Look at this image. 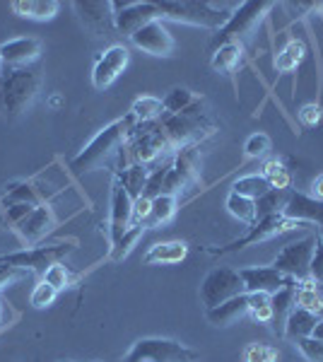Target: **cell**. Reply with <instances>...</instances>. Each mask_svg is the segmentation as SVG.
<instances>
[{
  "mask_svg": "<svg viewBox=\"0 0 323 362\" xmlns=\"http://www.w3.org/2000/svg\"><path fill=\"white\" fill-rule=\"evenodd\" d=\"M128 66V49L126 46H111L104 51V56L97 61L95 73H92V83L97 90H107L109 85H114V80L126 70Z\"/></svg>",
  "mask_w": 323,
  "mask_h": 362,
  "instance_id": "9a60e30c",
  "label": "cell"
},
{
  "mask_svg": "<svg viewBox=\"0 0 323 362\" xmlns=\"http://www.w3.org/2000/svg\"><path fill=\"white\" fill-rule=\"evenodd\" d=\"M131 42L138 46V49L148 51L152 56H172V51H174L172 34L167 32V27H164L160 20L150 22V25H145L143 29H138V32L131 37Z\"/></svg>",
  "mask_w": 323,
  "mask_h": 362,
  "instance_id": "2e32d148",
  "label": "cell"
},
{
  "mask_svg": "<svg viewBox=\"0 0 323 362\" xmlns=\"http://www.w3.org/2000/svg\"><path fill=\"white\" fill-rule=\"evenodd\" d=\"M44 280L49 285H54L56 290H66L68 285L73 283V276H70V271L63 264H56L44 273Z\"/></svg>",
  "mask_w": 323,
  "mask_h": 362,
  "instance_id": "60d3db41",
  "label": "cell"
},
{
  "mask_svg": "<svg viewBox=\"0 0 323 362\" xmlns=\"http://www.w3.org/2000/svg\"><path fill=\"white\" fill-rule=\"evenodd\" d=\"M172 167L186 186L196 184V179L201 177V153H198L196 145H191V148H181L172 160Z\"/></svg>",
  "mask_w": 323,
  "mask_h": 362,
  "instance_id": "603a6c76",
  "label": "cell"
},
{
  "mask_svg": "<svg viewBox=\"0 0 323 362\" xmlns=\"http://www.w3.org/2000/svg\"><path fill=\"white\" fill-rule=\"evenodd\" d=\"M160 5L162 20H174L184 22V25H196V27H208V29H222L229 20L227 13L215 10L210 3L203 0H164Z\"/></svg>",
  "mask_w": 323,
  "mask_h": 362,
  "instance_id": "277c9868",
  "label": "cell"
},
{
  "mask_svg": "<svg viewBox=\"0 0 323 362\" xmlns=\"http://www.w3.org/2000/svg\"><path fill=\"white\" fill-rule=\"evenodd\" d=\"M41 54L39 39L32 37H20L13 42L0 44V56H3V70H20L29 68Z\"/></svg>",
  "mask_w": 323,
  "mask_h": 362,
  "instance_id": "5bb4252c",
  "label": "cell"
},
{
  "mask_svg": "<svg viewBox=\"0 0 323 362\" xmlns=\"http://www.w3.org/2000/svg\"><path fill=\"white\" fill-rule=\"evenodd\" d=\"M244 280L239 276V271L234 268H215L205 276L201 285V300L205 309H213L222 302L232 300V297L244 295Z\"/></svg>",
  "mask_w": 323,
  "mask_h": 362,
  "instance_id": "30bf717a",
  "label": "cell"
},
{
  "mask_svg": "<svg viewBox=\"0 0 323 362\" xmlns=\"http://www.w3.org/2000/svg\"><path fill=\"white\" fill-rule=\"evenodd\" d=\"M56 295H58V290L54 288V285H49L46 280H41L37 288H34V293H32V307H37V309L49 307L51 302L56 300Z\"/></svg>",
  "mask_w": 323,
  "mask_h": 362,
  "instance_id": "7bdbcfd3",
  "label": "cell"
},
{
  "mask_svg": "<svg viewBox=\"0 0 323 362\" xmlns=\"http://www.w3.org/2000/svg\"><path fill=\"white\" fill-rule=\"evenodd\" d=\"M5 206H15V203H27V206H41V194L37 189H34V184H27V181H22V184H13L10 186V191L5 194Z\"/></svg>",
  "mask_w": 323,
  "mask_h": 362,
  "instance_id": "d590c367",
  "label": "cell"
},
{
  "mask_svg": "<svg viewBox=\"0 0 323 362\" xmlns=\"http://www.w3.org/2000/svg\"><path fill=\"white\" fill-rule=\"evenodd\" d=\"M295 346L309 362H323V343L321 341H316V338L309 336V338H299V341H295Z\"/></svg>",
  "mask_w": 323,
  "mask_h": 362,
  "instance_id": "b9f144b4",
  "label": "cell"
},
{
  "mask_svg": "<svg viewBox=\"0 0 323 362\" xmlns=\"http://www.w3.org/2000/svg\"><path fill=\"white\" fill-rule=\"evenodd\" d=\"M249 314V295H239L232 300L222 302L213 309H208V321L213 326H232L234 321H239L242 317Z\"/></svg>",
  "mask_w": 323,
  "mask_h": 362,
  "instance_id": "44dd1931",
  "label": "cell"
},
{
  "mask_svg": "<svg viewBox=\"0 0 323 362\" xmlns=\"http://www.w3.org/2000/svg\"><path fill=\"white\" fill-rule=\"evenodd\" d=\"M304 56H307V46H304L302 39H290L285 49L278 54V58H275V70L278 73H292V70L299 68Z\"/></svg>",
  "mask_w": 323,
  "mask_h": 362,
  "instance_id": "4316f807",
  "label": "cell"
},
{
  "mask_svg": "<svg viewBox=\"0 0 323 362\" xmlns=\"http://www.w3.org/2000/svg\"><path fill=\"white\" fill-rule=\"evenodd\" d=\"M196 99L198 97L193 95L191 90H186V87H174V90L162 99L164 116H174V114L186 112V109H189L191 104H196Z\"/></svg>",
  "mask_w": 323,
  "mask_h": 362,
  "instance_id": "e575fe53",
  "label": "cell"
},
{
  "mask_svg": "<svg viewBox=\"0 0 323 362\" xmlns=\"http://www.w3.org/2000/svg\"><path fill=\"white\" fill-rule=\"evenodd\" d=\"M297 307L307 309V312H314V314H321L323 312V300L321 295L316 293V288L309 283H302V288L297 290Z\"/></svg>",
  "mask_w": 323,
  "mask_h": 362,
  "instance_id": "74e56055",
  "label": "cell"
},
{
  "mask_svg": "<svg viewBox=\"0 0 323 362\" xmlns=\"http://www.w3.org/2000/svg\"><path fill=\"white\" fill-rule=\"evenodd\" d=\"M13 10L29 20H51L58 13V3L56 0H15Z\"/></svg>",
  "mask_w": 323,
  "mask_h": 362,
  "instance_id": "d4e9b609",
  "label": "cell"
},
{
  "mask_svg": "<svg viewBox=\"0 0 323 362\" xmlns=\"http://www.w3.org/2000/svg\"><path fill=\"white\" fill-rule=\"evenodd\" d=\"M58 362H70V360H58Z\"/></svg>",
  "mask_w": 323,
  "mask_h": 362,
  "instance_id": "11a10c76",
  "label": "cell"
},
{
  "mask_svg": "<svg viewBox=\"0 0 323 362\" xmlns=\"http://www.w3.org/2000/svg\"><path fill=\"white\" fill-rule=\"evenodd\" d=\"M5 314H8V305H5V302L0 300V329L5 326Z\"/></svg>",
  "mask_w": 323,
  "mask_h": 362,
  "instance_id": "f5cc1de1",
  "label": "cell"
},
{
  "mask_svg": "<svg viewBox=\"0 0 323 362\" xmlns=\"http://www.w3.org/2000/svg\"><path fill=\"white\" fill-rule=\"evenodd\" d=\"M0 83H3V56H0Z\"/></svg>",
  "mask_w": 323,
  "mask_h": 362,
  "instance_id": "db71d44e",
  "label": "cell"
},
{
  "mask_svg": "<svg viewBox=\"0 0 323 362\" xmlns=\"http://www.w3.org/2000/svg\"><path fill=\"white\" fill-rule=\"evenodd\" d=\"M135 126H138V121H135L131 114H128L126 119H119V121H114V124H109L104 131H99L97 136L90 140V145H87L73 162H70V169H73L75 174L95 172L104 162H109L111 155L121 153L123 145L131 140Z\"/></svg>",
  "mask_w": 323,
  "mask_h": 362,
  "instance_id": "6da1fadb",
  "label": "cell"
},
{
  "mask_svg": "<svg viewBox=\"0 0 323 362\" xmlns=\"http://www.w3.org/2000/svg\"><path fill=\"white\" fill-rule=\"evenodd\" d=\"M311 338H316V341L323 343V319H319V324H316L314 334H311Z\"/></svg>",
  "mask_w": 323,
  "mask_h": 362,
  "instance_id": "816d5d0a",
  "label": "cell"
},
{
  "mask_svg": "<svg viewBox=\"0 0 323 362\" xmlns=\"http://www.w3.org/2000/svg\"><path fill=\"white\" fill-rule=\"evenodd\" d=\"M268 191H270V184L263 174H249V177H242V179L234 181V194L251 198V201H258V198L266 196Z\"/></svg>",
  "mask_w": 323,
  "mask_h": 362,
  "instance_id": "d6a6232c",
  "label": "cell"
},
{
  "mask_svg": "<svg viewBox=\"0 0 323 362\" xmlns=\"http://www.w3.org/2000/svg\"><path fill=\"white\" fill-rule=\"evenodd\" d=\"M82 22L95 29L99 37H111L116 32V13L111 3H75Z\"/></svg>",
  "mask_w": 323,
  "mask_h": 362,
  "instance_id": "ac0fdd59",
  "label": "cell"
},
{
  "mask_svg": "<svg viewBox=\"0 0 323 362\" xmlns=\"http://www.w3.org/2000/svg\"><path fill=\"white\" fill-rule=\"evenodd\" d=\"M311 191H314V196H311V198H316V201H323V174H319V177L311 181Z\"/></svg>",
  "mask_w": 323,
  "mask_h": 362,
  "instance_id": "f907efd6",
  "label": "cell"
},
{
  "mask_svg": "<svg viewBox=\"0 0 323 362\" xmlns=\"http://www.w3.org/2000/svg\"><path fill=\"white\" fill-rule=\"evenodd\" d=\"M145 227L143 225H131L126 230V235H123L119 242L114 244V249H111V261H121L126 259L128 254H131V249L135 247V242H138L140 237H143Z\"/></svg>",
  "mask_w": 323,
  "mask_h": 362,
  "instance_id": "8d00e7d4",
  "label": "cell"
},
{
  "mask_svg": "<svg viewBox=\"0 0 323 362\" xmlns=\"http://www.w3.org/2000/svg\"><path fill=\"white\" fill-rule=\"evenodd\" d=\"M244 150L249 157H263L270 150V138L266 136V133H254V136L246 140Z\"/></svg>",
  "mask_w": 323,
  "mask_h": 362,
  "instance_id": "ee69618b",
  "label": "cell"
},
{
  "mask_svg": "<svg viewBox=\"0 0 323 362\" xmlns=\"http://www.w3.org/2000/svg\"><path fill=\"white\" fill-rule=\"evenodd\" d=\"M22 276V271L20 268H13V266H5V264H0V290L5 288V285H10V283H15L17 278Z\"/></svg>",
  "mask_w": 323,
  "mask_h": 362,
  "instance_id": "681fc988",
  "label": "cell"
},
{
  "mask_svg": "<svg viewBox=\"0 0 323 362\" xmlns=\"http://www.w3.org/2000/svg\"><path fill=\"white\" fill-rule=\"evenodd\" d=\"M239 276L244 280L246 293H263V295H275L278 290H283L292 280V278L283 276L280 271H275L273 266L239 268Z\"/></svg>",
  "mask_w": 323,
  "mask_h": 362,
  "instance_id": "7c38bea8",
  "label": "cell"
},
{
  "mask_svg": "<svg viewBox=\"0 0 323 362\" xmlns=\"http://www.w3.org/2000/svg\"><path fill=\"white\" fill-rule=\"evenodd\" d=\"M148 169L143 165H131L126 169H121V172H116V179L123 184V189L128 191V196L133 198V201H138L140 196H143L145 191V184H148Z\"/></svg>",
  "mask_w": 323,
  "mask_h": 362,
  "instance_id": "484cf974",
  "label": "cell"
},
{
  "mask_svg": "<svg viewBox=\"0 0 323 362\" xmlns=\"http://www.w3.org/2000/svg\"><path fill=\"white\" fill-rule=\"evenodd\" d=\"M263 177L270 184V189H278V191H290L292 186V174L290 169L285 167V162L280 160H268L266 165H263Z\"/></svg>",
  "mask_w": 323,
  "mask_h": 362,
  "instance_id": "836d02e7",
  "label": "cell"
},
{
  "mask_svg": "<svg viewBox=\"0 0 323 362\" xmlns=\"http://www.w3.org/2000/svg\"><path fill=\"white\" fill-rule=\"evenodd\" d=\"M39 92V73L34 68L3 70L0 83V104L10 119H17L32 107Z\"/></svg>",
  "mask_w": 323,
  "mask_h": 362,
  "instance_id": "3957f363",
  "label": "cell"
},
{
  "mask_svg": "<svg viewBox=\"0 0 323 362\" xmlns=\"http://www.w3.org/2000/svg\"><path fill=\"white\" fill-rule=\"evenodd\" d=\"M54 227H56L54 210L49 206H37L20 225H17V232H20V237L25 239L29 247H34V244H39Z\"/></svg>",
  "mask_w": 323,
  "mask_h": 362,
  "instance_id": "e0dca14e",
  "label": "cell"
},
{
  "mask_svg": "<svg viewBox=\"0 0 323 362\" xmlns=\"http://www.w3.org/2000/svg\"><path fill=\"white\" fill-rule=\"evenodd\" d=\"M270 8H273V3H268V0H246V3H242L234 10V15H229L225 27L217 29L213 46H225L232 42L242 44V39H246L258 25H261Z\"/></svg>",
  "mask_w": 323,
  "mask_h": 362,
  "instance_id": "5b68a950",
  "label": "cell"
},
{
  "mask_svg": "<svg viewBox=\"0 0 323 362\" xmlns=\"http://www.w3.org/2000/svg\"><path fill=\"white\" fill-rule=\"evenodd\" d=\"M150 210H152V201H148V198H143L140 196L138 201H133V220H131V225H143L148 223V218H150Z\"/></svg>",
  "mask_w": 323,
  "mask_h": 362,
  "instance_id": "bcb514c9",
  "label": "cell"
},
{
  "mask_svg": "<svg viewBox=\"0 0 323 362\" xmlns=\"http://www.w3.org/2000/svg\"><path fill=\"white\" fill-rule=\"evenodd\" d=\"M287 198H290V191H278L270 189L266 196H261L256 201V218H270V215H280L287 206Z\"/></svg>",
  "mask_w": 323,
  "mask_h": 362,
  "instance_id": "f546056e",
  "label": "cell"
},
{
  "mask_svg": "<svg viewBox=\"0 0 323 362\" xmlns=\"http://www.w3.org/2000/svg\"><path fill=\"white\" fill-rule=\"evenodd\" d=\"M203 99H196V104H191L186 112L174 114V116H162V128L167 133V138L172 140L174 148H191L198 145L203 138L213 136L217 131V126L208 119L203 112Z\"/></svg>",
  "mask_w": 323,
  "mask_h": 362,
  "instance_id": "7a4b0ae2",
  "label": "cell"
},
{
  "mask_svg": "<svg viewBox=\"0 0 323 362\" xmlns=\"http://www.w3.org/2000/svg\"><path fill=\"white\" fill-rule=\"evenodd\" d=\"M162 20L160 5L157 3H135L131 0L128 8H123L116 13V32L126 34V37H133L138 29H143L150 22Z\"/></svg>",
  "mask_w": 323,
  "mask_h": 362,
  "instance_id": "8fae6325",
  "label": "cell"
},
{
  "mask_svg": "<svg viewBox=\"0 0 323 362\" xmlns=\"http://www.w3.org/2000/svg\"><path fill=\"white\" fill-rule=\"evenodd\" d=\"M75 247L73 244H54V247H32L25 251H13V254L0 256V264L20 268V271H34L44 276L51 266L61 264V259L70 254Z\"/></svg>",
  "mask_w": 323,
  "mask_h": 362,
  "instance_id": "9c48e42d",
  "label": "cell"
},
{
  "mask_svg": "<svg viewBox=\"0 0 323 362\" xmlns=\"http://www.w3.org/2000/svg\"><path fill=\"white\" fill-rule=\"evenodd\" d=\"M311 280L323 285V242H321V237L316 239V251H314V259H311Z\"/></svg>",
  "mask_w": 323,
  "mask_h": 362,
  "instance_id": "7dc6e473",
  "label": "cell"
},
{
  "mask_svg": "<svg viewBox=\"0 0 323 362\" xmlns=\"http://www.w3.org/2000/svg\"><path fill=\"white\" fill-rule=\"evenodd\" d=\"M304 227H309V225H307V223H299V220L285 218L283 213H280V215H270V218L258 220V223H256L254 227H249L246 237L234 239V242H229L227 247H220V249H205V251H208V254H213V256L232 254V251H239V249H246V247H254V244L268 242V239L280 237V235H285V232H292V230H304Z\"/></svg>",
  "mask_w": 323,
  "mask_h": 362,
  "instance_id": "52a82bcc",
  "label": "cell"
},
{
  "mask_svg": "<svg viewBox=\"0 0 323 362\" xmlns=\"http://www.w3.org/2000/svg\"><path fill=\"white\" fill-rule=\"evenodd\" d=\"M283 215L290 220H299V223H307V225L316 223L323 227V201H316V198H311V196L290 191V198H287Z\"/></svg>",
  "mask_w": 323,
  "mask_h": 362,
  "instance_id": "d6986e66",
  "label": "cell"
},
{
  "mask_svg": "<svg viewBox=\"0 0 323 362\" xmlns=\"http://www.w3.org/2000/svg\"><path fill=\"white\" fill-rule=\"evenodd\" d=\"M321 119H323V109L319 104H304V107L299 109V121L307 128H316L321 124Z\"/></svg>",
  "mask_w": 323,
  "mask_h": 362,
  "instance_id": "f6af8a7d",
  "label": "cell"
},
{
  "mask_svg": "<svg viewBox=\"0 0 323 362\" xmlns=\"http://www.w3.org/2000/svg\"><path fill=\"white\" fill-rule=\"evenodd\" d=\"M321 242H323V232H321Z\"/></svg>",
  "mask_w": 323,
  "mask_h": 362,
  "instance_id": "9f6ffc18",
  "label": "cell"
},
{
  "mask_svg": "<svg viewBox=\"0 0 323 362\" xmlns=\"http://www.w3.org/2000/svg\"><path fill=\"white\" fill-rule=\"evenodd\" d=\"M176 215V196L162 194L157 198H152V210H150V218L145 227H160L164 223H169Z\"/></svg>",
  "mask_w": 323,
  "mask_h": 362,
  "instance_id": "4dcf8cb0",
  "label": "cell"
},
{
  "mask_svg": "<svg viewBox=\"0 0 323 362\" xmlns=\"http://www.w3.org/2000/svg\"><path fill=\"white\" fill-rule=\"evenodd\" d=\"M227 210L234 215V218L242 220V223L249 225V227H254L258 223V218H256V201L234 194V191L227 196Z\"/></svg>",
  "mask_w": 323,
  "mask_h": 362,
  "instance_id": "1f68e13d",
  "label": "cell"
},
{
  "mask_svg": "<svg viewBox=\"0 0 323 362\" xmlns=\"http://www.w3.org/2000/svg\"><path fill=\"white\" fill-rule=\"evenodd\" d=\"M198 353L169 338H140L121 362H196Z\"/></svg>",
  "mask_w": 323,
  "mask_h": 362,
  "instance_id": "8992f818",
  "label": "cell"
},
{
  "mask_svg": "<svg viewBox=\"0 0 323 362\" xmlns=\"http://www.w3.org/2000/svg\"><path fill=\"white\" fill-rule=\"evenodd\" d=\"M316 239L314 235L299 239V242H292L280 251L278 259L273 261V268L280 271L283 276L297 280L299 285L309 283L311 280V259H314V251H316Z\"/></svg>",
  "mask_w": 323,
  "mask_h": 362,
  "instance_id": "ba28073f",
  "label": "cell"
},
{
  "mask_svg": "<svg viewBox=\"0 0 323 362\" xmlns=\"http://www.w3.org/2000/svg\"><path fill=\"white\" fill-rule=\"evenodd\" d=\"M169 167H172V162L164 167H157L155 172L148 177V184H145V191H143V198H148V201H152V198L162 196V189H164V179H167V172Z\"/></svg>",
  "mask_w": 323,
  "mask_h": 362,
  "instance_id": "f35d334b",
  "label": "cell"
},
{
  "mask_svg": "<svg viewBox=\"0 0 323 362\" xmlns=\"http://www.w3.org/2000/svg\"><path fill=\"white\" fill-rule=\"evenodd\" d=\"M131 220H133V198L128 196L123 184L116 179L114 186H111V220H109L111 244H116L126 235V230L131 227Z\"/></svg>",
  "mask_w": 323,
  "mask_h": 362,
  "instance_id": "4fadbf2b",
  "label": "cell"
},
{
  "mask_svg": "<svg viewBox=\"0 0 323 362\" xmlns=\"http://www.w3.org/2000/svg\"><path fill=\"white\" fill-rule=\"evenodd\" d=\"M297 290H299V283L297 280H290L283 290H278L275 295H270V309H273V319H270V324H275V331H278L280 336L285 334V324H287L290 312L297 307Z\"/></svg>",
  "mask_w": 323,
  "mask_h": 362,
  "instance_id": "ffe728a7",
  "label": "cell"
},
{
  "mask_svg": "<svg viewBox=\"0 0 323 362\" xmlns=\"http://www.w3.org/2000/svg\"><path fill=\"white\" fill-rule=\"evenodd\" d=\"M242 51H244V46L239 42L220 46L213 54L210 66H213V70H217V73H232V70L239 66V61H242Z\"/></svg>",
  "mask_w": 323,
  "mask_h": 362,
  "instance_id": "f1b7e54d",
  "label": "cell"
},
{
  "mask_svg": "<svg viewBox=\"0 0 323 362\" xmlns=\"http://www.w3.org/2000/svg\"><path fill=\"white\" fill-rule=\"evenodd\" d=\"M316 324H319V314L314 312H307L302 307H295L287 317V324H285V338H290L292 343L299 341V338H309L314 334Z\"/></svg>",
  "mask_w": 323,
  "mask_h": 362,
  "instance_id": "7402d4cb",
  "label": "cell"
},
{
  "mask_svg": "<svg viewBox=\"0 0 323 362\" xmlns=\"http://www.w3.org/2000/svg\"><path fill=\"white\" fill-rule=\"evenodd\" d=\"M34 208H37V206H27V203H15V206H8V220L13 225H20Z\"/></svg>",
  "mask_w": 323,
  "mask_h": 362,
  "instance_id": "c3c4849f",
  "label": "cell"
},
{
  "mask_svg": "<svg viewBox=\"0 0 323 362\" xmlns=\"http://www.w3.org/2000/svg\"><path fill=\"white\" fill-rule=\"evenodd\" d=\"M244 360L246 362H275L278 360V350L263 346V343H251L244 353Z\"/></svg>",
  "mask_w": 323,
  "mask_h": 362,
  "instance_id": "ab89813d",
  "label": "cell"
},
{
  "mask_svg": "<svg viewBox=\"0 0 323 362\" xmlns=\"http://www.w3.org/2000/svg\"><path fill=\"white\" fill-rule=\"evenodd\" d=\"M189 254V247L184 242H164V244H155L148 256H145V264L148 266H172V264H181Z\"/></svg>",
  "mask_w": 323,
  "mask_h": 362,
  "instance_id": "cb8c5ba5",
  "label": "cell"
},
{
  "mask_svg": "<svg viewBox=\"0 0 323 362\" xmlns=\"http://www.w3.org/2000/svg\"><path fill=\"white\" fill-rule=\"evenodd\" d=\"M131 116L138 121V124H157V121H162V116H164L162 99H157V97L135 99L133 107H131Z\"/></svg>",
  "mask_w": 323,
  "mask_h": 362,
  "instance_id": "83f0119b",
  "label": "cell"
}]
</instances>
